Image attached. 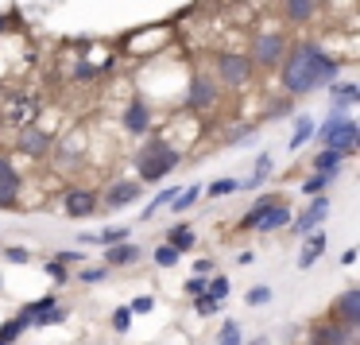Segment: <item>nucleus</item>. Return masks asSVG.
<instances>
[{
    "mask_svg": "<svg viewBox=\"0 0 360 345\" xmlns=\"http://www.w3.org/2000/svg\"><path fill=\"white\" fill-rule=\"evenodd\" d=\"M279 74H283V89H287L290 97H306V94H314V89H326L329 82H337L341 63H337L329 51H321L318 43H295V47L283 55Z\"/></svg>",
    "mask_w": 360,
    "mask_h": 345,
    "instance_id": "f257e3e1",
    "label": "nucleus"
},
{
    "mask_svg": "<svg viewBox=\"0 0 360 345\" xmlns=\"http://www.w3.org/2000/svg\"><path fill=\"white\" fill-rule=\"evenodd\" d=\"M179 163H182V156H179V151H174L167 140H143V148L136 151V171H140V182H143V187H155V182H163Z\"/></svg>",
    "mask_w": 360,
    "mask_h": 345,
    "instance_id": "f03ea898",
    "label": "nucleus"
},
{
    "mask_svg": "<svg viewBox=\"0 0 360 345\" xmlns=\"http://www.w3.org/2000/svg\"><path fill=\"white\" fill-rule=\"evenodd\" d=\"M318 140L326 144V148L341 151V156H352V151H356V140H360V128H356V120H352L345 109H337V113H329V117H326Z\"/></svg>",
    "mask_w": 360,
    "mask_h": 345,
    "instance_id": "7ed1b4c3",
    "label": "nucleus"
},
{
    "mask_svg": "<svg viewBox=\"0 0 360 345\" xmlns=\"http://www.w3.org/2000/svg\"><path fill=\"white\" fill-rule=\"evenodd\" d=\"M283 55H287V39H283L279 32H259L256 39H252V66L256 70H275V66L283 63Z\"/></svg>",
    "mask_w": 360,
    "mask_h": 345,
    "instance_id": "20e7f679",
    "label": "nucleus"
},
{
    "mask_svg": "<svg viewBox=\"0 0 360 345\" xmlns=\"http://www.w3.org/2000/svg\"><path fill=\"white\" fill-rule=\"evenodd\" d=\"M252 70H256V66H252V58H248V55L225 51V55H217V78H213V82H221V86L236 89V86H248Z\"/></svg>",
    "mask_w": 360,
    "mask_h": 345,
    "instance_id": "39448f33",
    "label": "nucleus"
},
{
    "mask_svg": "<svg viewBox=\"0 0 360 345\" xmlns=\"http://www.w3.org/2000/svg\"><path fill=\"white\" fill-rule=\"evenodd\" d=\"M217 94H221L217 82L205 78V74H194V78H190V89H186V109H194V113L213 109V105H217Z\"/></svg>",
    "mask_w": 360,
    "mask_h": 345,
    "instance_id": "423d86ee",
    "label": "nucleus"
},
{
    "mask_svg": "<svg viewBox=\"0 0 360 345\" xmlns=\"http://www.w3.org/2000/svg\"><path fill=\"white\" fill-rule=\"evenodd\" d=\"M326 218H329V198H326V194H314L310 210L298 213V218H290V233H295V237H306L310 229H318Z\"/></svg>",
    "mask_w": 360,
    "mask_h": 345,
    "instance_id": "0eeeda50",
    "label": "nucleus"
},
{
    "mask_svg": "<svg viewBox=\"0 0 360 345\" xmlns=\"http://www.w3.org/2000/svg\"><path fill=\"white\" fill-rule=\"evenodd\" d=\"M20 190H24L20 171L12 167L8 156H0V206H4V210H12V206L20 202Z\"/></svg>",
    "mask_w": 360,
    "mask_h": 345,
    "instance_id": "6e6552de",
    "label": "nucleus"
},
{
    "mask_svg": "<svg viewBox=\"0 0 360 345\" xmlns=\"http://www.w3.org/2000/svg\"><path fill=\"white\" fill-rule=\"evenodd\" d=\"M16 148L24 151V156H47V151L55 148V136L43 132V128L24 125V128H20V136H16Z\"/></svg>",
    "mask_w": 360,
    "mask_h": 345,
    "instance_id": "1a4fd4ad",
    "label": "nucleus"
},
{
    "mask_svg": "<svg viewBox=\"0 0 360 345\" xmlns=\"http://www.w3.org/2000/svg\"><path fill=\"white\" fill-rule=\"evenodd\" d=\"M140 194H143V182H140V179L112 182V187L105 190V206H109V210H120V206H132Z\"/></svg>",
    "mask_w": 360,
    "mask_h": 345,
    "instance_id": "9d476101",
    "label": "nucleus"
},
{
    "mask_svg": "<svg viewBox=\"0 0 360 345\" xmlns=\"http://www.w3.org/2000/svg\"><path fill=\"white\" fill-rule=\"evenodd\" d=\"M63 210H66V218H94L97 213V194L94 190H70L66 202H63Z\"/></svg>",
    "mask_w": 360,
    "mask_h": 345,
    "instance_id": "9b49d317",
    "label": "nucleus"
},
{
    "mask_svg": "<svg viewBox=\"0 0 360 345\" xmlns=\"http://www.w3.org/2000/svg\"><path fill=\"white\" fill-rule=\"evenodd\" d=\"M148 128H151V105L136 97V101L124 109V132H132V136H143Z\"/></svg>",
    "mask_w": 360,
    "mask_h": 345,
    "instance_id": "f8f14e48",
    "label": "nucleus"
},
{
    "mask_svg": "<svg viewBox=\"0 0 360 345\" xmlns=\"http://www.w3.org/2000/svg\"><path fill=\"white\" fill-rule=\"evenodd\" d=\"M337 318H341V326H349V330L360 326V287H349L341 299H337Z\"/></svg>",
    "mask_w": 360,
    "mask_h": 345,
    "instance_id": "ddd939ff",
    "label": "nucleus"
},
{
    "mask_svg": "<svg viewBox=\"0 0 360 345\" xmlns=\"http://www.w3.org/2000/svg\"><path fill=\"white\" fill-rule=\"evenodd\" d=\"M279 202H287V198H283V194H259L256 202L248 206V213L240 218V229H256V225H259V218H264V213L271 210V206H279Z\"/></svg>",
    "mask_w": 360,
    "mask_h": 345,
    "instance_id": "4468645a",
    "label": "nucleus"
},
{
    "mask_svg": "<svg viewBox=\"0 0 360 345\" xmlns=\"http://www.w3.org/2000/svg\"><path fill=\"white\" fill-rule=\"evenodd\" d=\"M326 244H329V237L326 233H318V229H310V233H306V244H302V252H298V268H310L314 260L321 256V252H326Z\"/></svg>",
    "mask_w": 360,
    "mask_h": 345,
    "instance_id": "2eb2a0df",
    "label": "nucleus"
},
{
    "mask_svg": "<svg viewBox=\"0 0 360 345\" xmlns=\"http://www.w3.org/2000/svg\"><path fill=\"white\" fill-rule=\"evenodd\" d=\"M283 16L290 24H310L318 16V0H283Z\"/></svg>",
    "mask_w": 360,
    "mask_h": 345,
    "instance_id": "dca6fc26",
    "label": "nucleus"
},
{
    "mask_svg": "<svg viewBox=\"0 0 360 345\" xmlns=\"http://www.w3.org/2000/svg\"><path fill=\"white\" fill-rule=\"evenodd\" d=\"M105 264L109 268H128V264H136L140 260V249L136 244H124V241H117V244H105Z\"/></svg>",
    "mask_w": 360,
    "mask_h": 345,
    "instance_id": "f3484780",
    "label": "nucleus"
},
{
    "mask_svg": "<svg viewBox=\"0 0 360 345\" xmlns=\"http://www.w3.org/2000/svg\"><path fill=\"white\" fill-rule=\"evenodd\" d=\"M349 326H314L310 345H349Z\"/></svg>",
    "mask_w": 360,
    "mask_h": 345,
    "instance_id": "a211bd4d",
    "label": "nucleus"
},
{
    "mask_svg": "<svg viewBox=\"0 0 360 345\" xmlns=\"http://www.w3.org/2000/svg\"><path fill=\"white\" fill-rule=\"evenodd\" d=\"M283 225H290V206H287V202L271 206V210H267L264 218H259L256 233H275V229H283Z\"/></svg>",
    "mask_w": 360,
    "mask_h": 345,
    "instance_id": "6ab92c4d",
    "label": "nucleus"
},
{
    "mask_svg": "<svg viewBox=\"0 0 360 345\" xmlns=\"http://www.w3.org/2000/svg\"><path fill=\"white\" fill-rule=\"evenodd\" d=\"M35 113H39V105H35L32 97H16V101L8 105V113H4V120H8V125H32Z\"/></svg>",
    "mask_w": 360,
    "mask_h": 345,
    "instance_id": "aec40b11",
    "label": "nucleus"
},
{
    "mask_svg": "<svg viewBox=\"0 0 360 345\" xmlns=\"http://www.w3.org/2000/svg\"><path fill=\"white\" fill-rule=\"evenodd\" d=\"M329 94H333L337 109H349L352 101H360V86H352V82H329Z\"/></svg>",
    "mask_w": 360,
    "mask_h": 345,
    "instance_id": "412c9836",
    "label": "nucleus"
},
{
    "mask_svg": "<svg viewBox=\"0 0 360 345\" xmlns=\"http://www.w3.org/2000/svg\"><path fill=\"white\" fill-rule=\"evenodd\" d=\"M167 244H174V249H179V252H190V249H194V229H190V225H171V229H167Z\"/></svg>",
    "mask_w": 360,
    "mask_h": 345,
    "instance_id": "4be33fe9",
    "label": "nucleus"
},
{
    "mask_svg": "<svg viewBox=\"0 0 360 345\" xmlns=\"http://www.w3.org/2000/svg\"><path fill=\"white\" fill-rule=\"evenodd\" d=\"M174 194H179V187H167V190H159V194H155V198H151V202L140 210V218H143V221H151L159 210H163V206H171V198H174Z\"/></svg>",
    "mask_w": 360,
    "mask_h": 345,
    "instance_id": "5701e85b",
    "label": "nucleus"
},
{
    "mask_svg": "<svg viewBox=\"0 0 360 345\" xmlns=\"http://www.w3.org/2000/svg\"><path fill=\"white\" fill-rule=\"evenodd\" d=\"M24 330H27V318H24V314H16V318H8L4 326H0V341H4V345H16Z\"/></svg>",
    "mask_w": 360,
    "mask_h": 345,
    "instance_id": "b1692460",
    "label": "nucleus"
},
{
    "mask_svg": "<svg viewBox=\"0 0 360 345\" xmlns=\"http://www.w3.org/2000/svg\"><path fill=\"white\" fill-rule=\"evenodd\" d=\"M333 175H337V171H314L310 179L302 182V194H310V198H314V194H326V187L333 182Z\"/></svg>",
    "mask_w": 360,
    "mask_h": 345,
    "instance_id": "393cba45",
    "label": "nucleus"
},
{
    "mask_svg": "<svg viewBox=\"0 0 360 345\" xmlns=\"http://www.w3.org/2000/svg\"><path fill=\"white\" fill-rule=\"evenodd\" d=\"M341 163H345V156L333 151V148H321L318 156H314V171H337Z\"/></svg>",
    "mask_w": 360,
    "mask_h": 345,
    "instance_id": "a878e982",
    "label": "nucleus"
},
{
    "mask_svg": "<svg viewBox=\"0 0 360 345\" xmlns=\"http://www.w3.org/2000/svg\"><path fill=\"white\" fill-rule=\"evenodd\" d=\"M217 310H221V299H213L210 291H198V295H194V314H202V318H213Z\"/></svg>",
    "mask_w": 360,
    "mask_h": 345,
    "instance_id": "bb28decb",
    "label": "nucleus"
},
{
    "mask_svg": "<svg viewBox=\"0 0 360 345\" xmlns=\"http://www.w3.org/2000/svg\"><path fill=\"white\" fill-rule=\"evenodd\" d=\"M314 136V120L310 117H298V125H295V132H290V151H298L306 140Z\"/></svg>",
    "mask_w": 360,
    "mask_h": 345,
    "instance_id": "cd10ccee",
    "label": "nucleus"
},
{
    "mask_svg": "<svg viewBox=\"0 0 360 345\" xmlns=\"http://www.w3.org/2000/svg\"><path fill=\"white\" fill-rule=\"evenodd\" d=\"M217 345H244L240 322H236V318H229L225 326H221V334H217Z\"/></svg>",
    "mask_w": 360,
    "mask_h": 345,
    "instance_id": "c85d7f7f",
    "label": "nucleus"
},
{
    "mask_svg": "<svg viewBox=\"0 0 360 345\" xmlns=\"http://www.w3.org/2000/svg\"><path fill=\"white\" fill-rule=\"evenodd\" d=\"M198 194H202V187H186V190H179V194L171 198V206L174 210H190V206L198 202Z\"/></svg>",
    "mask_w": 360,
    "mask_h": 345,
    "instance_id": "c756f323",
    "label": "nucleus"
},
{
    "mask_svg": "<svg viewBox=\"0 0 360 345\" xmlns=\"http://www.w3.org/2000/svg\"><path fill=\"white\" fill-rule=\"evenodd\" d=\"M179 256H182V252L174 249V244H159V249H155V264L159 268H174V264H179Z\"/></svg>",
    "mask_w": 360,
    "mask_h": 345,
    "instance_id": "7c9ffc66",
    "label": "nucleus"
},
{
    "mask_svg": "<svg viewBox=\"0 0 360 345\" xmlns=\"http://www.w3.org/2000/svg\"><path fill=\"white\" fill-rule=\"evenodd\" d=\"M236 190H244L236 179H217V182H210V198H225V194H236Z\"/></svg>",
    "mask_w": 360,
    "mask_h": 345,
    "instance_id": "2f4dec72",
    "label": "nucleus"
},
{
    "mask_svg": "<svg viewBox=\"0 0 360 345\" xmlns=\"http://www.w3.org/2000/svg\"><path fill=\"white\" fill-rule=\"evenodd\" d=\"M205 291L225 303V299H229V280H225V275H210V280H205Z\"/></svg>",
    "mask_w": 360,
    "mask_h": 345,
    "instance_id": "473e14b6",
    "label": "nucleus"
},
{
    "mask_svg": "<svg viewBox=\"0 0 360 345\" xmlns=\"http://www.w3.org/2000/svg\"><path fill=\"white\" fill-rule=\"evenodd\" d=\"M244 303H248V306H267V303H271V287H264V283L252 287L248 295H244Z\"/></svg>",
    "mask_w": 360,
    "mask_h": 345,
    "instance_id": "72a5a7b5",
    "label": "nucleus"
},
{
    "mask_svg": "<svg viewBox=\"0 0 360 345\" xmlns=\"http://www.w3.org/2000/svg\"><path fill=\"white\" fill-rule=\"evenodd\" d=\"M112 326H117V334H128V326H132V310H128V306L112 310Z\"/></svg>",
    "mask_w": 360,
    "mask_h": 345,
    "instance_id": "f704fd0d",
    "label": "nucleus"
},
{
    "mask_svg": "<svg viewBox=\"0 0 360 345\" xmlns=\"http://www.w3.org/2000/svg\"><path fill=\"white\" fill-rule=\"evenodd\" d=\"M47 275H51L55 283H66V280H70V272H66L63 260H47Z\"/></svg>",
    "mask_w": 360,
    "mask_h": 345,
    "instance_id": "c9c22d12",
    "label": "nucleus"
},
{
    "mask_svg": "<svg viewBox=\"0 0 360 345\" xmlns=\"http://www.w3.org/2000/svg\"><path fill=\"white\" fill-rule=\"evenodd\" d=\"M124 237H128V229H124V225H117V229L109 225L101 237H97V241H101V244H117V241H124Z\"/></svg>",
    "mask_w": 360,
    "mask_h": 345,
    "instance_id": "e433bc0d",
    "label": "nucleus"
},
{
    "mask_svg": "<svg viewBox=\"0 0 360 345\" xmlns=\"http://www.w3.org/2000/svg\"><path fill=\"white\" fill-rule=\"evenodd\" d=\"M151 306H155V299H151V295H140V299H132V306H128V310H132V314H148Z\"/></svg>",
    "mask_w": 360,
    "mask_h": 345,
    "instance_id": "4c0bfd02",
    "label": "nucleus"
},
{
    "mask_svg": "<svg viewBox=\"0 0 360 345\" xmlns=\"http://www.w3.org/2000/svg\"><path fill=\"white\" fill-rule=\"evenodd\" d=\"M105 275H109L105 268H86V272H82V280H86V283H101Z\"/></svg>",
    "mask_w": 360,
    "mask_h": 345,
    "instance_id": "58836bf2",
    "label": "nucleus"
},
{
    "mask_svg": "<svg viewBox=\"0 0 360 345\" xmlns=\"http://www.w3.org/2000/svg\"><path fill=\"white\" fill-rule=\"evenodd\" d=\"M205 280H210V275H194V280H186V295H198V291H205Z\"/></svg>",
    "mask_w": 360,
    "mask_h": 345,
    "instance_id": "ea45409f",
    "label": "nucleus"
},
{
    "mask_svg": "<svg viewBox=\"0 0 360 345\" xmlns=\"http://www.w3.org/2000/svg\"><path fill=\"white\" fill-rule=\"evenodd\" d=\"M4 256H8L12 264H27V249H8Z\"/></svg>",
    "mask_w": 360,
    "mask_h": 345,
    "instance_id": "a19ab883",
    "label": "nucleus"
},
{
    "mask_svg": "<svg viewBox=\"0 0 360 345\" xmlns=\"http://www.w3.org/2000/svg\"><path fill=\"white\" fill-rule=\"evenodd\" d=\"M58 260H63V264H78V260H82V249H70V252H58Z\"/></svg>",
    "mask_w": 360,
    "mask_h": 345,
    "instance_id": "79ce46f5",
    "label": "nucleus"
},
{
    "mask_svg": "<svg viewBox=\"0 0 360 345\" xmlns=\"http://www.w3.org/2000/svg\"><path fill=\"white\" fill-rule=\"evenodd\" d=\"M194 272H198V275H213V260H198Z\"/></svg>",
    "mask_w": 360,
    "mask_h": 345,
    "instance_id": "37998d69",
    "label": "nucleus"
},
{
    "mask_svg": "<svg viewBox=\"0 0 360 345\" xmlns=\"http://www.w3.org/2000/svg\"><path fill=\"white\" fill-rule=\"evenodd\" d=\"M341 264H356V249H345L341 252Z\"/></svg>",
    "mask_w": 360,
    "mask_h": 345,
    "instance_id": "c03bdc74",
    "label": "nucleus"
},
{
    "mask_svg": "<svg viewBox=\"0 0 360 345\" xmlns=\"http://www.w3.org/2000/svg\"><path fill=\"white\" fill-rule=\"evenodd\" d=\"M4 27H8V24H4V16H0V32H4Z\"/></svg>",
    "mask_w": 360,
    "mask_h": 345,
    "instance_id": "a18cd8bd",
    "label": "nucleus"
},
{
    "mask_svg": "<svg viewBox=\"0 0 360 345\" xmlns=\"http://www.w3.org/2000/svg\"><path fill=\"white\" fill-rule=\"evenodd\" d=\"M0 125H4V117H0Z\"/></svg>",
    "mask_w": 360,
    "mask_h": 345,
    "instance_id": "49530a36",
    "label": "nucleus"
},
{
    "mask_svg": "<svg viewBox=\"0 0 360 345\" xmlns=\"http://www.w3.org/2000/svg\"><path fill=\"white\" fill-rule=\"evenodd\" d=\"M0 345H4V341H0Z\"/></svg>",
    "mask_w": 360,
    "mask_h": 345,
    "instance_id": "de8ad7c7",
    "label": "nucleus"
}]
</instances>
